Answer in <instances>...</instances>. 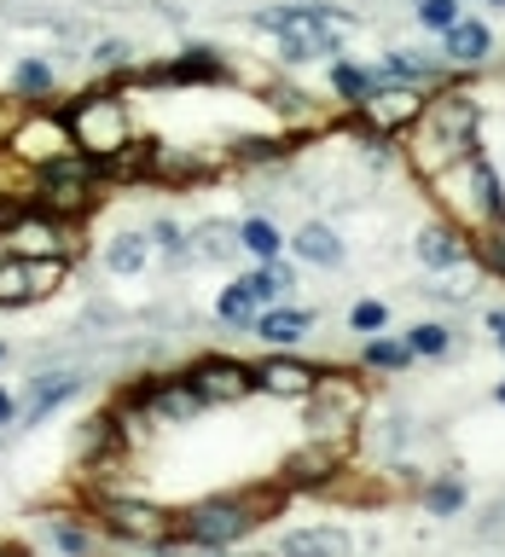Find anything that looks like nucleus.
Wrapping results in <instances>:
<instances>
[{"label":"nucleus","mask_w":505,"mask_h":557,"mask_svg":"<svg viewBox=\"0 0 505 557\" xmlns=\"http://www.w3.org/2000/svg\"><path fill=\"white\" fill-rule=\"evenodd\" d=\"M477 134H482V99H477V87L442 82V87H430L418 122L401 134V163H407L418 181H430V174H442L447 163H459L470 146H482Z\"/></svg>","instance_id":"nucleus-1"},{"label":"nucleus","mask_w":505,"mask_h":557,"mask_svg":"<svg viewBox=\"0 0 505 557\" xmlns=\"http://www.w3.org/2000/svg\"><path fill=\"white\" fill-rule=\"evenodd\" d=\"M285 494H291L285 482H256V487H226V494H209L198 505H186L169 552H226V546H238V540H250L268 517H279Z\"/></svg>","instance_id":"nucleus-2"},{"label":"nucleus","mask_w":505,"mask_h":557,"mask_svg":"<svg viewBox=\"0 0 505 557\" xmlns=\"http://www.w3.org/2000/svg\"><path fill=\"white\" fill-rule=\"evenodd\" d=\"M424 186H430L435 215L453 221L459 233H477V226H488L494 215H505V181H500V169L488 163L482 146H470L459 163H447L442 174H430Z\"/></svg>","instance_id":"nucleus-3"},{"label":"nucleus","mask_w":505,"mask_h":557,"mask_svg":"<svg viewBox=\"0 0 505 557\" xmlns=\"http://www.w3.org/2000/svg\"><path fill=\"white\" fill-rule=\"evenodd\" d=\"M250 24L273 35V47L285 64H313V59L331 64L343 52L337 29L355 24V17H343L337 7H325V0H291V7H261Z\"/></svg>","instance_id":"nucleus-4"},{"label":"nucleus","mask_w":505,"mask_h":557,"mask_svg":"<svg viewBox=\"0 0 505 557\" xmlns=\"http://www.w3.org/2000/svg\"><path fill=\"white\" fill-rule=\"evenodd\" d=\"M87 511L104 529V546H122V552H169L174 529H181V511H169L157 499H139L134 487L87 494Z\"/></svg>","instance_id":"nucleus-5"},{"label":"nucleus","mask_w":505,"mask_h":557,"mask_svg":"<svg viewBox=\"0 0 505 557\" xmlns=\"http://www.w3.org/2000/svg\"><path fill=\"white\" fill-rule=\"evenodd\" d=\"M64 122H70V139L76 151H87L94 163H111L116 151L134 146V111L116 87H87L64 104Z\"/></svg>","instance_id":"nucleus-6"},{"label":"nucleus","mask_w":505,"mask_h":557,"mask_svg":"<svg viewBox=\"0 0 505 557\" xmlns=\"http://www.w3.org/2000/svg\"><path fill=\"white\" fill-rule=\"evenodd\" d=\"M303 407H308V435L313 442H331V447L355 453V435H360V418H366V407H372V395H366L360 372H320V383L303 395Z\"/></svg>","instance_id":"nucleus-7"},{"label":"nucleus","mask_w":505,"mask_h":557,"mask_svg":"<svg viewBox=\"0 0 505 557\" xmlns=\"http://www.w3.org/2000/svg\"><path fill=\"white\" fill-rule=\"evenodd\" d=\"M99 186H104V174H99L94 157H87V151H64V157H52V163H41L29 174V203L52 209V215L82 221L87 209L99 203Z\"/></svg>","instance_id":"nucleus-8"},{"label":"nucleus","mask_w":505,"mask_h":557,"mask_svg":"<svg viewBox=\"0 0 505 557\" xmlns=\"http://www.w3.org/2000/svg\"><path fill=\"white\" fill-rule=\"evenodd\" d=\"M424 99H430V87H418V82H401V76H383V70L372 64V94H366L355 111L360 128L366 134H383V139H401L418 122V111H424Z\"/></svg>","instance_id":"nucleus-9"},{"label":"nucleus","mask_w":505,"mask_h":557,"mask_svg":"<svg viewBox=\"0 0 505 557\" xmlns=\"http://www.w3.org/2000/svg\"><path fill=\"white\" fill-rule=\"evenodd\" d=\"M12 157L24 174H35L41 163H52V157H64V151H76V139H70V122L64 111H47V104H29L24 116L12 122V134H7V146H0Z\"/></svg>","instance_id":"nucleus-10"},{"label":"nucleus","mask_w":505,"mask_h":557,"mask_svg":"<svg viewBox=\"0 0 505 557\" xmlns=\"http://www.w3.org/2000/svg\"><path fill=\"white\" fill-rule=\"evenodd\" d=\"M70 278V256H0V308H29L59 296Z\"/></svg>","instance_id":"nucleus-11"},{"label":"nucleus","mask_w":505,"mask_h":557,"mask_svg":"<svg viewBox=\"0 0 505 557\" xmlns=\"http://www.w3.org/2000/svg\"><path fill=\"white\" fill-rule=\"evenodd\" d=\"M7 250L12 256H70V261H76L82 221L52 215V209H41V203H24V209H17V221L7 226Z\"/></svg>","instance_id":"nucleus-12"},{"label":"nucleus","mask_w":505,"mask_h":557,"mask_svg":"<svg viewBox=\"0 0 505 557\" xmlns=\"http://www.w3.org/2000/svg\"><path fill=\"white\" fill-rule=\"evenodd\" d=\"M186 377H192V389L204 395V407H238V400L256 395V372H250V360H238V355H198L186 366Z\"/></svg>","instance_id":"nucleus-13"},{"label":"nucleus","mask_w":505,"mask_h":557,"mask_svg":"<svg viewBox=\"0 0 505 557\" xmlns=\"http://www.w3.org/2000/svg\"><path fill=\"white\" fill-rule=\"evenodd\" d=\"M407 250H412V261L424 273H453V268H470V233H459L453 221H424L418 233L407 238Z\"/></svg>","instance_id":"nucleus-14"},{"label":"nucleus","mask_w":505,"mask_h":557,"mask_svg":"<svg viewBox=\"0 0 505 557\" xmlns=\"http://www.w3.org/2000/svg\"><path fill=\"white\" fill-rule=\"evenodd\" d=\"M337 470H348V447H331V442H308L285 453V465H279V482L285 487H313V494H325L331 482H337Z\"/></svg>","instance_id":"nucleus-15"},{"label":"nucleus","mask_w":505,"mask_h":557,"mask_svg":"<svg viewBox=\"0 0 505 557\" xmlns=\"http://www.w3.org/2000/svg\"><path fill=\"white\" fill-rule=\"evenodd\" d=\"M442 64L453 70V76H477V70L494 64V29L482 24V17H453V24L442 29Z\"/></svg>","instance_id":"nucleus-16"},{"label":"nucleus","mask_w":505,"mask_h":557,"mask_svg":"<svg viewBox=\"0 0 505 557\" xmlns=\"http://www.w3.org/2000/svg\"><path fill=\"white\" fill-rule=\"evenodd\" d=\"M139 400H146V412H151L157 430H181V424H192L198 412H209L204 395L192 389L186 372H181V377H151V383H139Z\"/></svg>","instance_id":"nucleus-17"},{"label":"nucleus","mask_w":505,"mask_h":557,"mask_svg":"<svg viewBox=\"0 0 505 557\" xmlns=\"http://www.w3.org/2000/svg\"><path fill=\"white\" fill-rule=\"evenodd\" d=\"M87 389V377L76 372V366H59V372H35L29 377V395H24V407H17V430H35V424H47L52 412L64 407V400H76Z\"/></svg>","instance_id":"nucleus-18"},{"label":"nucleus","mask_w":505,"mask_h":557,"mask_svg":"<svg viewBox=\"0 0 505 557\" xmlns=\"http://www.w3.org/2000/svg\"><path fill=\"white\" fill-rule=\"evenodd\" d=\"M250 372H256V395H273V400H303L313 383H320V366L296 360L291 348H273L268 360L250 366Z\"/></svg>","instance_id":"nucleus-19"},{"label":"nucleus","mask_w":505,"mask_h":557,"mask_svg":"<svg viewBox=\"0 0 505 557\" xmlns=\"http://www.w3.org/2000/svg\"><path fill=\"white\" fill-rule=\"evenodd\" d=\"M35 546L87 557V552L104 546V529L94 522V511H70V505H59V511H41V540H35Z\"/></svg>","instance_id":"nucleus-20"},{"label":"nucleus","mask_w":505,"mask_h":557,"mask_svg":"<svg viewBox=\"0 0 505 557\" xmlns=\"http://www.w3.org/2000/svg\"><path fill=\"white\" fill-rule=\"evenodd\" d=\"M313 331V308H296L291 296L285 302H268V308H256V325H250V337L256 343H268V348H296Z\"/></svg>","instance_id":"nucleus-21"},{"label":"nucleus","mask_w":505,"mask_h":557,"mask_svg":"<svg viewBox=\"0 0 505 557\" xmlns=\"http://www.w3.org/2000/svg\"><path fill=\"white\" fill-rule=\"evenodd\" d=\"M285 244L296 250V261H308V268H325V273L348 261V244H343V233H337V221H320V215L303 221Z\"/></svg>","instance_id":"nucleus-22"},{"label":"nucleus","mask_w":505,"mask_h":557,"mask_svg":"<svg viewBox=\"0 0 505 557\" xmlns=\"http://www.w3.org/2000/svg\"><path fill=\"white\" fill-rule=\"evenodd\" d=\"M412 499H418V511L435 517V522H453V517H465V505H470V487L459 470H435V476H424L412 487Z\"/></svg>","instance_id":"nucleus-23"},{"label":"nucleus","mask_w":505,"mask_h":557,"mask_svg":"<svg viewBox=\"0 0 505 557\" xmlns=\"http://www.w3.org/2000/svg\"><path fill=\"white\" fill-rule=\"evenodd\" d=\"M104 273L111 278H134V273H146V261H151V238L139 233V226H122V233L104 238Z\"/></svg>","instance_id":"nucleus-24"},{"label":"nucleus","mask_w":505,"mask_h":557,"mask_svg":"<svg viewBox=\"0 0 505 557\" xmlns=\"http://www.w3.org/2000/svg\"><path fill=\"white\" fill-rule=\"evenodd\" d=\"M296 146L285 134H233L226 139V163L233 169H268V163H285Z\"/></svg>","instance_id":"nucleus-25"},{"label":"nucleus","mask_w":505,"mask_h":557,"mask_svg":"<svg viewBox=\"0 0 505 557\" xmlns=\"http://www.w3.org/2000/svg\"><path fill=\"white\" fill-rule=\"evenodd\" d=\"M59 94V64L47 59V52H29V59H17L12 64V99H24V104H41Z\"/></svg>","instance_id":"nucleus-26"},{"label":"nucleus","mask_w":505,"mask_h":557,"mask_svg":"<svg viewBox=\"0 0 505 557\" xmlns=\"http://www.w3.org/2000/svg\"><path fill=\"white\" fill-rule=\"evenodd\" d=\"M325 82H331V99H337L343 111H355V104L372 94V64H355V59L337 52V59L325 64Z\"/></svg>","instance_id":"nucleus-27"},{"label":"nucleus","mask_w":505,"mask_h":557,"mask_svg":"<svg viewBox=\"0 0 505 557\" xmlns=\"http://www.w3.org/2000/svg\"><path fill=\"white\" fill-rule=\"evenodd\" d=\"M412 366L407 343L390 337V331H378V337H360V372H378V377H401Z\"/></svg>","instance_id":"nucleus-28"},{"label":"nucleus","mask_w":505,"mask_h":557,"mask_svg":"<svg viewBox=\"0 0 505 557\" xmlns=\"http://www.w3.org/2000/svg\"><path fill=\"white\" fill-rule=\"evenodd\" d=\"M244 285H250V296L261 308L268 302H285V296L296 290V268L285 256H273V261H256V273H244Z\"/></svg>","instance_id":"nucleus-29"},{"label":"nucleus","mask_w":505,"mask_h":557,"mask_svg":"<svg viewBox=\"0 0 505 557\" xmlns=\"http://www.w3.org/2000/svg\"><path fill=\"white\" fill-rule=\"evenodd\" d=\"M401 343H407L412 360H447L453 355V325L447 320H412L401 331Z\"/></svg>","instance_id":"nucleus-30"},{"label":"nucleus","mask_w":505,"mask_h":557,"mask_svg":"<svg viewBox=\"0 0 505 557\" xmlns=\"http://www.w3.org/2000/svg\"><path fill=\"white\" fill-rule=\"evenodd\" d=\"M233 250H238V226L233 221H204V226H192L186 261H226Z\"/></svg>","instance_id":"nucleus-31"},{"label":"nucleus","mask_w":505,"mask_h":557,"mask_svg":"<svg viewBox=\"0 0 505 557\" xmlns=\"http://www.w3.org/2000/svg\"><path fill=\"white\" fill-rule=\"evenodd\" d=\"M238 250H250L256 261H273L279 250H285V226L256 209V215H244V221H238Z\"/></svg>","instance_id":"nucleus-32"},{"label":"nucleus","mask_w":505,"mask_h":557,"mask_svg":"<svg viewBox=\"0 0 505 557\" xmlns=\"http://www.w3.org/2000/svg\"><path fill=\"white\" fill-rule=\"evenodd\" d=\"M470 261H477L488 278H500V285H505V215H494L488 226L470 233Z\"/></svg>","instance_id":"nucleus-33"},{"label":"nucleus","mask_w":505,"mask_h":557,"mask_svg":"<svg viewBox=\"0 0 505 557\" xmlns=\"http://www.w3.org/2000/svg\"><path fill=\"white\" fill-rule=\"evenodd\" d=\"M256 308H261V302L250 296V285H244V278H233V285L215 296V320L233 325V331H250V325H256Z\"/></svg>","instance_id":"nucleus-34"},{"label":"nucleus","mask_w":505,"mask_h":557,"mask_svg":"<svg viewBox=\"0 0 505 557\" xmlns=\"http://www.w3.org/2000/svg\"><path fill=\"white\" fill-rule=\"evenodd\" d=\"M355 540L343 529H296V534H279V552H348Z\"/></svg>","instance_id":"nucleus-35"},{"label":"nucleus","mask_w":505,"mask_h":557,"mask_svg":"<svg viewBox=\"0 0 505 557\" xmlns=\"http://www.w3.org/2000/svg\"><path fill=\"white\" fill-rule=\"evenodd\" d=\"M146 238H151V250H163L174 268H181V261H186V244H192V226L169 221V215H157V221L146 226Z\"/></svg>","instance_id":"nucleus-36"},{"label":"nucleus","mask_w":505,"mask_h":557,"mask_svg":"<svg viewBox=\"0 0 505 557\" xmlns=\"http://www.w3.org/2000/svg\"><path fill=\"white\" fill-rule=\"evenodd\" d=\"M348 331H355V337H378V331H390V302L360 296V302L348 308Z\"/></svg>","instance_id":"nucleus-37"},{"label":"nucleus","mask_w":505,"mask_h":557,"mask_svg":"<svg viewBox=\"0 0 505 557\" xmlns=\"http://www.w3.org/2000/svg\"><path fill=\"white\" fill-rule=\"evenodd\" d=\"M82 59L94 64V70H134V76H139V59H134V47H128V41H116V35H111V41H94V47L82 52Z\"/></svg>","instance_id":"nucleus-38"},{"label":"nucleus","mask_w":505,"mask_h":557,"mask_svg":"<svg viewBox=\"0 0 505 557\" xmlns=\"http://www.w3.org/2000/svg\"><path fill=\"white\" fill-rule=\"evenodd\" d=\"M465 12V0H412V17H418V29H435L442 35L453 17Z\"/></svg>","instance_id":"nucleus-39"},{"label":"nucleus","mask_w":505,"mask_h":557,"mask_svg":"<svg viewBox=\"0 0 505 557\" xmlns=\"http://www.w3.org/2000/svg\"><path fill=\"white\" fill-rule=\"evenodd\" d=\"M12 424H17V395L0 383V430H12Z\"/></svg>","instance_id":"nucleus-40"},{"label":"nucleus","mask_w":505,"mask_h":557,"mask_svg":"<svg viewBox=\"0 0 505 557\" xmlns=\"http://www.w3.org/2000/svg\"><path fill=\"white\" fill-rule=\"evenodd\" d=\"M494 400H500V407H505V383H494Z\"/></svg>","instance_id":"nucleus-41"},{"label":"nucleus","mask_w":505,"mask_h":557,"mask_svg":"<svg viewBox=\"0 0 505 557\" xmlns=\"http://www.w3.org/2000/svg\"><path fill=\"white\" fill-rule=\"evenodd\" d=\"M494 343H500V355H505V331H494Z\"/></svg>","instance_id":"nucleus-42"},{"label":"nucleus","mask_w":505,"mask_h":557,"mask_svg":"<svg viewBox=\"0 0 505 557\" xmlns=\"http://www.w3.org/2000/svg\"><path fill=\"white\" fill-rule=\"evenodd\" d=\"M482 7H500V12H505V0H482Z\"/></svg>","instance_id":"nucleus-43"},{"label":"nucleus","mask_w":505,"mask_h":557,"mask_svg":"<svg viewBox=\"0 0 505 557\" xmlns=\"http://www.w3.org/2000/svg\"><path fill=\"white\" fill-rule=\"evenodd\" d=\"M0 256H7V233H0Z\"/></svg>","instance_id":"nucleus-44"},{"label":"nucleus","mask_w":505,"mask_h":557,"mask_svg":"<svg viewBox=\"0 0 505 557\" xmlns=\"http://www.w3.org/2000/svg\"><path fill=\"white\" fill-rule=\"evenodd\" d=\"M0 360H7V343H0Z\"/></svg>","instance_id":"nucleus-45"},{"label":"nucleus","mask_w":505,"mask_h":557,"mask_svg":"<svg viewBox=\"0 0 505 557\" xmlns=\"http://www.w3.org/2000/svg\"><path fill=\"white\" fill-rule=\"evenodd\" d=\"M500 76H505V64H500Z\"/></svg>","instance_id":"nucleus-46"}]
</instances>
